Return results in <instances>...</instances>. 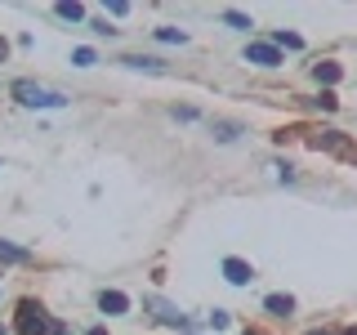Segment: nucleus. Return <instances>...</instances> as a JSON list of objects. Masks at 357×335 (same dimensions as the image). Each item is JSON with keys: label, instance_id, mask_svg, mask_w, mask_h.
<instances>
[{"label": "nucleus", "instance_id": "nucleus-15", "mask_svg": "<svg viewBox=\"0 0 357 335\" xmlns=\"http://www.w3.org/2000/svg\"><path fill=\"white\" fill-rule=\"evenodd\" d=\"M156 40H165V45H183L188 36H183L178 27H156Z\"/></svg>", "mask_w": 357, "mask_h": 335}, {"label": "nucleus", "instance_id": "nucleus-4", "mask_svg": "<svg viewBox=\"0 0 357 335\" xmlns=\"http://www.w3.org/2000/svg\"><path fill=\"white\" fill-rule=\"evenodd\" d=\"M245 63L277 67V63H282V50H277V45H268V40H250V45H245Z\"/></svg>", "mask_w": 357, "mask_h": 335}, {"label": "nucleus", "instance_id": "nucleus-20", "mask_svg": "<svg viewBox=\"0 0 357 335\" xmlns=\"http://www.w3.org/2000/svg\"><path fill=\"white\" fill-rule=\"evenodd\" d=\"M308 335H335V331H326V327H317V331H308Z\"/></svg>", "mask_w": 357, "mask_h": 335}, {"label": "nucleus", "instance_id": "nucleus-12", "mask_svg": "<svg viewBox=\"0 0 357 335\" xmlns=\"http://www.w3.org/2000/svg\"><path fill=\"white\" fill-rule=\"evenodd\" d=\"M121 63H126V67H139V72H165L161 59H134V54H130V59H121Z\"/></svg>", "mask_w": 357, "mask_h": 335}, {"label": "nucleus", "instance_id": "nucleus-7", "mask_svg": "<svg viewBox=\"0 0 357 335\" xmlns=\"http://www.w3.org/2000/svg\"><path fill=\"white\" fill-rule=\"evenodd\" d=\"M98 308H103L107 318H121V313H130V295H121V290H103V295H98Z\"/></svg>", "mask_w": 357, "mask_h": 335}, {"label": "nucleus", "instance_id": "nucleus-24", "mask_svg": "<svg viewBox=\"0 0 357 335\" xmlns=\"http://www.w3.org/2000/svg\"><path fill=\"white\" fill-rule=\"evenodd\" d=\"M0 335H5V327H0Z\"/></svg>", "mask_w": 357, "mask_h": 335}, {"label": "nucleus", "instance_id": "nucleus-19", "mask_svg": "<svg viewBox=\"0 0 357 335\" xmlns=\"http://www.w3.org/2000/svg\"><path fill=\"white\" fill-rule=\"evenodd\" d=\"M210 327H215V331H223V327H228V313H223V308H215V313H210Z\"/></svg>", "mask_w": 357, "mask_h": 335}, {"label": "nucleus", "instance_id": "nucleus-14", "mask_svg": "<svg viewBox=\"0 0 357 335\" xmlns=\"http://www.w3.org/2000/svg\"><path fill=\"white\" fill-rule=\"evenodd\" d=\"M54 14H59L63 22H81V18H85V9H81V5H54Z\"/></svg>", "mask_w": 357, "mask_h": 335}, {"label": "nucleus", "instance_id": "nucleus-9", "mask_svg": "<svg viewBox=\"0 0 357 335\" xmlns=\"http://www.w3.org/2000/svg\"><path fill=\"white\" fill-rule=\"evenodd\" d=\"M0 264H31V255L22 251V246H14V241L0 237Z\"/></svg>", "mask_w": 357, "mask_h": 335}, {"label": "nucleus", "instance_id": "nucleus-18", "mask_svg": "<svg viewBox=\"0 0 357 335\" xmlns=\"http://www.w3.org/2000/svg\"><path fill=\"white\" fill-rule=\"evenodd\" d=\"M72 63L76 67H94V50H85V45H81V50H72Z\"/></svg>", "mask_w": 357, "mask_h": 335}, {"label": "nucleus", "instance_id": "nucleus-17", "mask_svg": "<svg viewBox=\"0 0 357 335\" xmlns=\"http://www.w3.org/2000/svg\"><path fill=\"white\" fill-rule=\"evenodd\" d=\"M223 22H228V27H237V31H250V18L237 14V9H228V14H223Z\"/></svg>", "mask_w": 357, "mask_h": 335}, {"label": "nucleus", "instance_id": "nucleus-21", "mask_svg": "<svg viewBox=\"0 0 357 335\" xmlns=\"http://www.w3.org/2000/svg\"><path fill=\"white\" fill-rule=\"evenodd\" d=\"M5 54H9V45H5V40H0V59H5Z\"/></svg>", "mask_w": 357, "mask_h": 335}, {"label": "nucleus", "instance_id": "nucleus-22", "mask_svg": "<svg viewBox=\"0 0 357 335\" xmlns=\"http://www.w3.org/2000/svg\"><path fill=\"white\" fill-rule=\"evenodd\" d=\"M340 335H357V327H349V331H340Z\"/></svg>", "mask_w": 357, "mask_h": 335}, {"label": "nucleus", "instance_id": "nucleus-5", "mask_svg": "<svg viewBox=\"0 0 357 335\" xmlns=\"http://www.w3.org/2000/svg\"><path fill=\"white\" fill-rule=\"evenodd\" d=\"M148 308L156 313V322H165V327H183V331H188V318H183V313H178L174 304H165V299H156V295H152V299H148Z\"/></svg>", "mask_w": 357, "mask_h": 335}, {"label": "nucleus", "instance_id": "nucleus-23", "mask_svg": "<svg viewBox=\"0 0 357 335\" xmlns=\"http://www.w3.org/2000/svg\"><path fill=\"white\" fill-rule=\"evenodd\" d=\"M245 335H259V331H245Z\"/></svg>", "mask_w": 357, "mask_h": 335}, {"label": "nucleus", "instance_id": "nucleus-8", "mask_svg": "<svg viewBox=\"0 0 357 335\" xmlns=\"http://www.w3.org/2000/svg\"><path fill=\"white\" fill-rule=\"evenodd\" d=\"M340 76H344V67L340 63H317V67H312V81H317V85H340Z\"/></svg>", "mask_w": 357, "mask_h": 335}, {"label": "nucleus", "instance_id": "nucleus-13", "mask_svg": "<svg viewBox=\"0 0 357 335\" xmlns=\"http://www.w3.org/2000/svg\"><path fill=\"white\" fill-rule=\"evenodd\" d=\"M268 45H277V50H304V40H299L295 31H277V36L268 40Z\"/></svg>", "mask_w": 357, "mask_h": 335}, {"label": "nucleus", "instance_id": "nucleus-11", "mask_svg": "<svg viewBox=\"0 0 357 335\" xmlns=\"http://www.w3.org/2000/svg\"><path fill=\"white\" fill-rule=\"evenodd\" d=\"M237 134H241L237 121H215V139H219V143H232Z\"/></svg>", "mask_w": 357, "mask_h": 335}, {"label": "nucleus", "instance_id": "nucleus-1", "mask_svg": "<svg viewBox=\"0 0 357 335\" xmlns=\"http://www.w3.org/2000/svg\"><path fill=\"white\" fill-rule=\"evenodd\" d=\"M14 98L22 107H63L67 103V94L45 89V85H31V81H14Z\"/></svg>", "mask_w": 357, "mask_h": 335}, {"label": "nucleus", "instance_id": "nucleus-10", "mask_svg": "<svg viewBox=\"0 0 357 335\" xmlns=\"http://www.w3.org/2000/svg\"><path fill=\"white\" fill-rule=\"evenodd\" d=\"M264 308L273 313V318H290V313H295V299H290V295H268Z\"/></svg>", "mask_w": 357, "mask_h": 335}, {"label": "nucleus", "instance_id": "nucleus-6", "mask_svg": "<svg viewBox=\"0 0 357 335\" xmlns=\"http://www.w3.org/2000/svg\"><path fill=\"white\" fill-rule=\"evenodd\" d=\"M223 277H228L232 286H245L255 277V268L245 264V260H237V255H228V260H223Z\"/></svg>", "mask_w": 357, "mask_h": 335}, {"label": "nucleus", "instance_id": "nucleus-2", "mask_svg": "<svg viewBox=\"0 0 357 335\" xmlns=\"http://www.w3.org/2000/svg\"><path fill=\"white\" fill-rule=\"evenodd\" d=\"M18 335H50V313L36 299H18V318H14Z\"/></svg>", "mask_w": 357, "mask_h": 335}, {"label": "nucleus", "instance_id": "nucleus-16", "mask_svg": "<svg viewBox=\"0 0 357 335\" xmlns=\"http://www.w3.org/2000/svg\"><path fill=\"white\" fill-rule=\"evenodd\" d=\"M312 107H321V112H335V107H340V98H335L331 89H321V94L312 98Z\"/></svg>", "mask_w": 357, "mask_h": 335}, {"label": "nucleus", "instance_id": "nucleus-3", "mask_svg": "<svg viewBox=\"0 0 357 335\" xmlns=\"http://www.w3.org/2000/svg\"><path fill=\"white\" fill-rule=\"evenodd\" d=\"M312 148H321V152H335L340 161H357V143L344 139V130H321L317 139H308Z\"/></svg>", "mask_w": 357, "mask_h": 335}]
</instances>
